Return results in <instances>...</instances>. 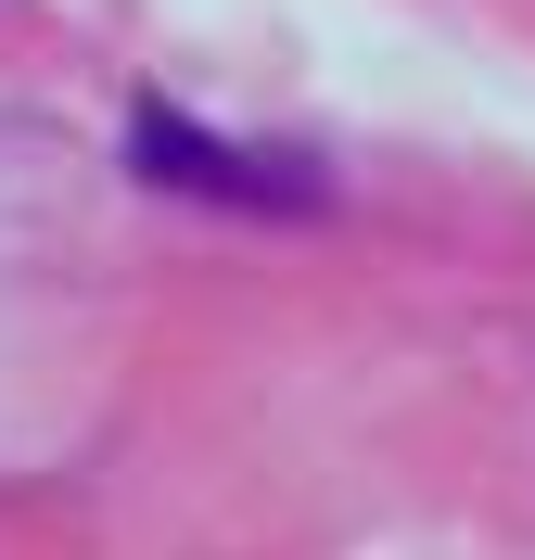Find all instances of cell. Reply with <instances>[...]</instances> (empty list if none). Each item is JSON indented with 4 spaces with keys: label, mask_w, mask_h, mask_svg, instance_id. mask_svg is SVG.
I'll return each instance as SVG.
<instances>
[{
    "label": "cell",
    "mask_w": 535,
    "mask_h": 560,
    "mask_svg": "<svg viewBox=\"0 0 535 560\" xmlns=\"http://www.w3.org/2000/svg\"><path fill=\"white\" fill-rule=\"evenodd\" d=\"M128 166H141L153 191H205V205H243V217H319L332 205V178L306 166V153H243V140L191 128L178 103L128 115Z\"/></svg>",
    "instance_id": "6da1fadb"
}]
</instances>
